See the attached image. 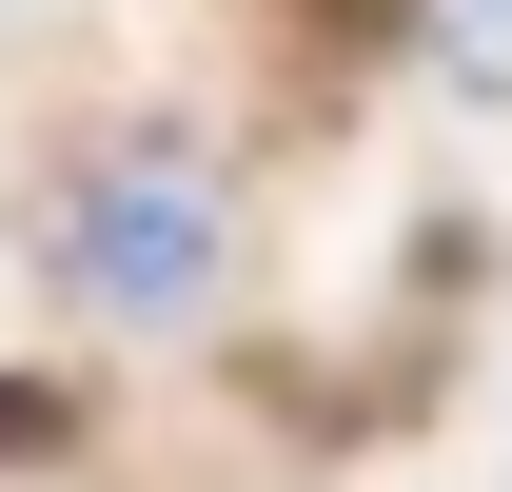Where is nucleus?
I'll return each instance as SVG.
<instances>
[{
	"instance_id": "1",
	"label": "nucleus",
	"mask_w": 512,
	"mask_h": 492,
	"mask_svg": "<svg viewBox=\"0 0 512 492\" xmlns=\"http://www.w3.org/2000/svg\"><path fill=\"white\" fill-rule=\"evenodd\" d=\"M60 276L119 315V335L217 315V276H237V197H217V158H178V138L79 158V197H60Z\"/></svg>"
}]
</instances>
